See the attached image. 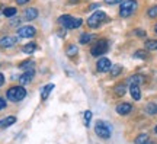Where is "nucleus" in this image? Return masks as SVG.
<instances>
[{"instance_id":"0eeeda50","label":"nucleus","mask_w":157,"mask_h":144,"mask_svg":"<svg viewBox=\"0 0 157 144\" xmlns=\"http://www.w3.org/2000/svg\"><path fill=\"white\" fill-rule=\"evenodd\" d=\"M96 68H98V72H101V73L111 72V68H112V63L108 60L106 57H102L101 60L98 61V64H96Z\"/></svg>"},{"instance_id":"f3484780","label":"nucleus","mask_w":157,"mask_h":144,"mask_svg":"<svg viewBox=\"0 0 157 144\" xmlns=\"http://www.w3.org/2000/svg\"><path fill=\"white\" fill-rule=\"evenodd\" d=\"M19 68H22V70H34V61L32 60H26V61H22L21 64H19Z\"/></svg>"},{"instance_id":"bb28decb","label":"nucleus","mask_w":157,"mask_h":144,"mask_svg":"<svg viewBox=\"0 0 157 144\" xmlns=\"http://www.w3.org/2000/svg\"><path fill=\"white\" fill-rule=\"evenodd\" d=\"M135 57H137V58H143V60H144V58H147V53L146 51H143V50H138V51H135Z\"/></svg>"},{"instance_id":"423d86ee","label":"nucleus","mask_w":157,"mask_h":144,"mask_svg":"<svg viewBox=\"0 0 157 144\" xmlns=\"http://www.w3.org/2000/svg\"><path fill=\"white\" fill-rule=\"evenodd\" d=\"M108 41L106 39H99L98 42H95V45L92 47V56L93 57H99L102 54H105L108 51Z\"/></svg>"},{"instance_id":"7c9ffc66","label":"nucleus","mask_w":157,"mask_h":144,"mask_svg":"<svg viewBox=\"0 0 157 144\" xmlns=\"http://www.w3.org/2000/svg\"><path fill=\"white\" fill-rule=\"evenodd\" d=\"M6 108V100L3 98H0V109H5Z\"/></svg>"},{"instance_id":"39448f33","label":"nucleus","mask_w":157,"mask_h":144,"mask_svg":"<svg viewBox=\"0 0 157 144\" xmlns=\"http://www.w3.org/2000/svg\"><path fill=\"white\" fill-rule=\"evenodd\" d=\"M95 133H96V135H99L101 138H109V137H111V128L108 127L106 122L98 121L95 124Z\"/></svg>"},{"instance_id":"cd10ccee","label":"nucleus","mask_w":157,"mask_h":144,"mask_svg":"<svg viewBox=\"0 0 157 144\" xmlns=\"http://www.w3.org/2000/svg\"><path fill=\"white\" fill-rule=\"evenodd\" d=\"M90 119H92V112L86 111V112H84V122H86V127H89Z\"/></svg>"},{"instance_id":"ddd939ff","label":"nucleus","mask_w":157,"mask_h":144,"mask_svg":"<svg viewBox=\"0 0 157 144\" xmlns=\"http://www.w3.org/2000/svg\"><path fill=\"white\" fill-rule=\"evenodd\" d=\"M32 77H34V70H29V72H25L19 77V82H21V84H26L32 80Z\"/></svg>"},{"instance_id":"f704fd0d","label":"nucleus","mask_w":157,"mask_h":144,"mask_svg":"<svg viewBox=\"0 0 157 144\" xmlns=\"http://www.w3.org/2000/svg\"><path fill=\"white\" fill-rule=\"evenodd\" d=\"M96 7H99V5H98V3H95V5H90V9H96Z\"/></svg>"},{"instance_id":"2eb2a0df","label":"nucleus","mask_w":157,"mask_h":144,"mask_svg":"<svg viewBox=\"0 0 157 144\" xmlns=\"http://www.w3.org/2000/svg\"><path fill=\"white\" fill-rule=\"evenodd\" d=\"M52 89H54V84L50 83V84H47V86H44V89H42V92H41V99L45 100L47 98H48V95L52 92Z\"/></svg>"},{"instance_id":"f257e3e1","label":"nucleus","mask_w":157,"mask_h":144,"mask_svg":"<svg viewBox=\"0 0 157 144\" xmlns=\"http://www.w3.org/2000/svg\"><path fill=\"white\" fill-rule=\"evenodd\" d=\"M58 23H60L64 29H76L83 23V21H82L80 18H74V16H71V15H63V16H60V19H58Z\"/></svg>"},{"instance_id":"58836bf2","label":"nucleus","mask_w":157,"mask_h":144,"mask_svg":"<svg viewBox=\"0 0 157 144\" xmlns=\"http://www.w3.org/2000/svg\"><path fill=\"white\" fill-rule=\"evenodd\" d=\"M70 2H76V0H70Z\"/></svg>"},{"instance_id":"4468645a","label":"nucleus","mask_w":157,"mask_h":144,"mask_svg":"<svg viewBox=\"0 0 157 144\" xmlns=\"http://www.w3.org/2000/svg\"><path fill=\"white\" fill-rule=\"evenodd\" d=\"M15 122H16V118H15V116H7V118L0 121V128H7V127H10V125H13Z\"/></svg>"},{"instance_id":"f03ea898","label":"nucleus","mask_w":157,"mask_h":144,"mask_svg":"<svg viewBox=\"0 0 157 144\" xmlns=\"http://www.w3.org/2000/svg\"><path fill=\"white\" fill-rule=\"evenodd\" d=\"M6 96H7V99L12 100V102H21L22 99H25L26 90H25L22 86H13V88H10L6 92Z\"/></svg>"},{"instance_id":"b1692460","label":"nucleus","mask_w":157,"mask_h":144,"mask_svg":"<svg viewBox=\"0 0 157 144\" xmlns=\"http://www.w3.org/2000/svg\"><path fill=\"white\" fill-rule=\"evenodd\" d=\"M147 141H148V135H147V134H140V135L135 138L134 143L135 144H146Z\"/></svg>"},{"instance_id":"9b49d317","label":"nucleus","mask_w":157,"mask_h":144,"mask_svg":"<svg viewBox=\"0 0 157 144\" xmlns=\"http://www.w3.org/2000/svg\"><path fill=\"white\" fill-rule=\"evenodd\" d=\"M23 18H25V21H34L38 18V10L35 7H28L23 13Z\"/></svg>"},{"instance_id":"9d476101","label":"nucleus","mask_w":157,"mask_h":144,"mask_svg":"<svg viewBox=\"0 0 157 144\" xmlns=\"http://www.w3.org/2000/svg\"><path fill=\"white\" fill-rule=\"evenodd\" d=\"M132 111V105L131 103H127V102H122L117 106V112L119 115H128L129 112Z\"/></svg>"},{"instance_id":"20e7f679","label":"nucleus","mask_w":157,"mask_h":144,"mask_svg":"<svg viewBox=\"0 0 157 144\" xmlns=\"http://www.w3.org/2000/svg\"><path fill=\"white\" fill-rule=\"evenodd\" d=\"M108 18H106V15L103 13V12H95L92 16L89 18V21H87V25H89L90 28H99L102 23L106 21Z\"/></svg>"},{"instance_id":"dca6fc26","label":"nucleus","mask_w":157,"mask_h":144,"mask_svg":"<svg viewBox=\"0 0 157 144\" xmlns=\"http://www.w3.org/2000/svg\"><path fill=\"white\" fill-rule=\"evenodd\" d=\"M143 76H140V74H134V76H131V77L128 79V84L131 86V84H138L140 86L141 83H143Z\"/></svg>"},{"instance_id":"c85d7f7f","label":"nucleus","mask_w":157,"mask_h":144,"mask_svg":"<svg viewBox=\"0 0 157 144\" xmlns=\"http://www.w3.org/2000/svg\"><path fill=\"white\" fill-rule=\"evenodd\" d=\"M67 54H68V56H74V54H77V47L70 45V47L67 48Z\"/></svg>"},{"instance_id":"a878e982","label":"nucleus","mask_w":157,"mask_h":144,"mask_svg":"<svg viewBox=\"0 0 157 144\" xmlns=\"http://www.w3.org/2000/svg\"><path fill=\"white\" fill-rule=\"evenodd\" d=\"M147 15H148L150 18H157V6L150 7V9H148V12H147Z\"/></svg>"},{"instance_id":"473e14b6","label":"nucleus","mask_w":157,"mask_h":144,"mask_svg":"<svg viewBox=\"0 0 157 144\" xmlns=\"http://www.w3.org/2000/svg\"><path fill=\"white\" fill-rule=\"evenodd\" d=\"M29 0H16L17 5H25V3H28Z\"/></svg>"},{"instance_id":"a211bd4d","label":"nucleus","mask_w":157,"mask_h":144,"mask_svg":"<svg viewBox=\"0 0 157 144\" xmlns=\"http://www.w3.org/2000/svg\"><path fill=\"white\" fill-rule=\"evenodd\" d=\"M113 92H115V95H117V96H124V95H125V92H127L125 83L117 84V86H115V89H113Z\"/></svg>"},{"instance_id":"aec40b11","label":"nucleus","mask_w":157,"mask_h":144,"mask_svg":"<svg viewBox=\"0 0 157 144\" xmlns=\"http://www.w3.org/2000/svg\"><path fill=\"white\" fill-rule=\"evenodd\" d=\"M95 39V35H92V33H82V37H80V44H87L90 41H93Z\"/></svg>"},{"instance_id":"5701e85b","label":"nucleus","mask_w":157,"mask_h":144,"mask_svg":"<svg viewBox=\"0 0 157 144\" xmlns=\"http://www.w3.org/2000/svg\"><path fill=\"white\" fill-rule=\"evenodd\" d=\"M3 15L6 18H12L16 15V7H5L3 9Z\"/></svg>"},{"instance_id":"72a5a7b5","label":"nucleus","mask_w":157,"mask_h":144,"mask_svg":"<svg viewBox=\"0 0 157 144\" xmlns=\"http://www.w3.org/2000/svg\"><path fill=\"white\" fill-rule=\"evenodd\" d=\"M3 83H5V76H3V74L0 73V86H2Z\"/></svg>"},{"instance_id":"e433bc0d","label":"nucleus","mask_w":157,"mask_h":144,"mask_svg":"<svg viewBox=\"0 0 157 144\" xmlns=\"http://www.w3.org/2000/svg\"><path fill=\"white\" fill-rule=\"evenodd\" d=\"M154 31H156V32H157V25H156V26H154Z\"/></svg>"},{"instance_id":"4c0bfd02","label":"nucleus","mask_w":157,"mask_h":144,"mask_svg":"<svg viewBox=\"0 0 157 144\" xmlns=\"http://www.w3.org/2000/svg\"><path fill=\"white\" fill-rule=\"evenodd\" d=\"M154 131H156V134H157V127H156V128H154Z\"/></svg>"},{"instance_id":"393cba45","label":"nucleus","mask_w":157,"mask_h":144,"mask_svg":"<svg viewBox=\"0 0 157 144\" xmlns=\"http://www.w3.org/2000/svg\"><path fill=\"white\" fill-rule=\"evenodd\" d=\"M121 72H122V67L121 66H112V68H111V76L112 77H117V76H119L121 74Z\"/></svg>"},{"instance_id":"f8f14e48","label":"nucleus","mask_w":157,"mask_h":144,"mask_svg":"<svg viewBox=\"0 0 157 144\" xmlns=\"http://www.w3.org/2000/svg\"><path fill=\"white\" fill-rule=\"evenodd\" d=\"M129 93H131V96H132L134 100L141 99V89L138 84H131V86H129Z\"/></svg>"},{"instance_id":"c756f323","label":"nucleus","mask_w":157,"mask_h":144,"mask_svg":"<svg viewBox=\"0 0 157 144\" xmlns=\"http://www.w3.org/2000/svg\"><path fill=\"white\" fill-rule=\"evenodd\" d=\"M122 0H105V3L108 5H117V3H121Z\"/></svg>"},{"instance_id":"c9c22d12","label":"nucleus","mask_w":157,"mask_h":144,"mask_svg":"<svg viewBox=\"0 0 157 144\" xmlns=\"http://www.w3.org/2000/svg\"><path fill=\"white\" fill-rule=\"evenodd\" d=\"M146 144H153V143H151V141H147V143H146Z\"/></svg>"},{"instance_id":"6e6552de","label":"nucleus","mask_w":157,"mask_h":144,"mask_svg":"<svg viewBox=\"0 0 157 144\" xmlns=\"http://www.w3.org/2000/svg\"><path fill=\"white\" fill-rule=\"evenodd\" d=\"M36 32V29L34 26H21V28L17 29V35L21 37V38H32Z\"/></svg>"},{"instance_id":"1a4fd4ad","label":"nucleus","mask_w":157,"mask_h":144,"mask_svg":"<svg viewBox=\"0 0 157 144\" xmlns=\"http://www.w3.org/2000/svg\"><path fill=\"white\" fill-rule=\"evenodd\" d=\"M17 39L15 37H3V38L0 39V47L2 48H12L13 45L16 44Z\"/></svg>"},{"instance_id":"6ab92c4d","label":"nucleus","mask_w":157,"mask_h":144,"mask_svg":"<svg viewBox=\"0 0 157 144\" xmlns=\"http://www.w3.org/2000/svg\"><path fill=\"white\" fill-rule=\"evenodd\" d=\"M35 50H36V44H35V42H29V44L22 47V51L25 54H32Z\"/></svg>"},{"instance_id":"2f4dec72","label":"nucleus","mask_w":157,"mask_h":144,"mask_svg":"<svg viewBox=\"0 0 157 144\" xmlns=\"http://www.w3.org/2000/svg\"><path fill=\"white\" fill-rule=\"evenodd\" d=\"M135 33H137L138 37H144V35H146V32H144L143 29H137V31H135Z\"/></svg>"},{"instance_id":"7ed1b4c3","label":"nucleus","mask_w":157,"mask_h":144,"mask_svg":"<svg viewBox=\"0 0 157 144\" xmlns=\"http://www.w3.org/2000/svg\"><path fill=\"white\" fill-rule=\"evenodd\" d=\"M137 2L135 0H124L121 3V7H119V15L122 18H128L131 16L135 10H137Z\"/></svg>"},{"instance_id":"4be33fe9","label":"nucleus","mask_w":157,"mask_h":144,"mask_svg":"<svg viewBox=\"0 0 157 144\" xmlns=\"http://www.w3.org/2000/svg\"><path fill=\"white\" fill-rule=\"evenodd\" d=\"M146 112L148 115H156L157 114V103H148L146 106Z\"/></svg>"},{"instance_id":"412c9836","label":"nucleus","mask_w":157,"mask_h":144,"mask_svg":"<svg viewBox=\"0 0 157 144\" xmlns=\"http://www.w3.org/2000/svg\"><path fill=\"white\" fill-rule=\"evenodd\" d=\"M146 48L148 51H156L157 50V39H148L146 42Z\"/></svg>"}]
</instances>
